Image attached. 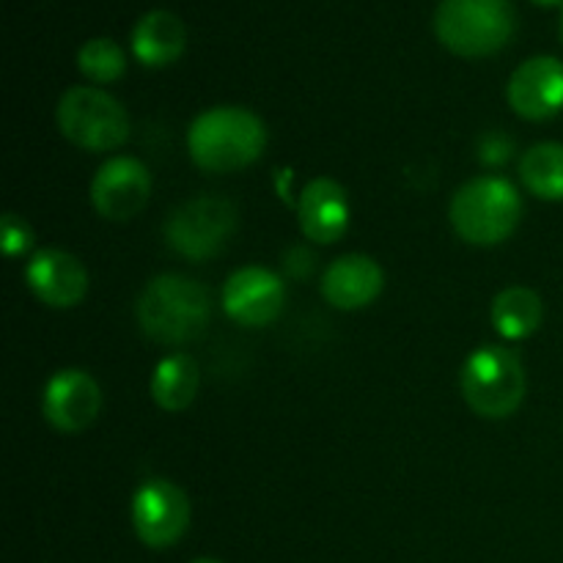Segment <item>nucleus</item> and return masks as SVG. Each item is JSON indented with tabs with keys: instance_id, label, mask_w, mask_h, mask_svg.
Listing matches in <instances>:
<instances>
[{
	"instance_id": "nucleus-25",
	"label": "nucleus",
	"mask_w": 563,
	"mask_h": 563,
	"mask_svg": "<svg viewBox=\"0 0 563 563\" xmlns=\"http://www.w3.org/2000/svg\"><path fill=\"white\" fill-rule=\"evenodd\" d=\"M561 38H563V9H561Z\"/></svg>"
},
{
	"instance_id": "nucleus-2",
	"label": "nucleus",
	"mask_w": 563,
	"mask_h": 563,
	"mask_svg": "<svg viewBox=\"0 0 563 563\" xmlns=\"http://www.w3.org/2000/svg\"><path fill=\"white\" fill-rule=\"evenodd\" d=\"M212 295L185 275H157L137 297V324L157 344H187L209 328Z\"/></svg>"
},
{
	"instance_id": "nucleus-20",
	"label": "nucleus",
	"mask_w": 563,
	"mask_h": 563,
	"mask_svg": "<svg viewBox=\"0 0 563 563\" xmlns=\"http://www.w3.org/2000/svg\"><path fill=\"white\" fill-rule=\"evenodd\" d=\"M77 69L91 82H113L124 75L126 55L113 38H91L77 53Z\"/></svg>"
},
{
	"instance_id": "nucleus-22",
	"label": "nucleus",
	"mask_w": 563,
	"mask_h": 563,
	"mask_svg": "<svg viewBox=\"0 0 563 563\" xmlns=\"http://www.w3.org/2000/svg\"><path fill=\"white\" fill-rule=\"evenodd\" d=\"M511 154V141H504L500 135H489L482 141V159L487 163H504Z\"/></svg>"
},
{
	"instance_id": "nucleus-17",
	"label": "nucleus",
	"mask_w": 563,
	"mask_h": 563,
	"mask_svg": "<svg viewBox=\"0 0 563 563\" xmlns=\"http://www.w3.org/2000/svg\"><path fill=\"white\" fill-rule=\"evenodd\" d=\"M198 383H201V372L198 363L185 352H174L165 355L163 361L154 366L152 372V399L157 401L163 410L181 412L192 405L198 394Z\"/></svg>"
},
{
	"instance_id": "nucleus-16",
	"label": "nucleus",
	"mask_w": 563,
	"mask_h": 563,
	"mask_svg": "<svg viewBox=\"0 0 563 563\" xmlns=\"http://www.w3.org/2000/svg\"><path fill=\"white\" fill-rule=\"evenodd\" d=\"M187 44L185 22L174 11L154 9L132 27V53L143 66H168L181 58Z\"/></svg>"
},
{
	"instance_id": "nucleus-1",
	"label": "nucleus",
	"mask_w": 563,
	"mask_h": 563,
	"mask_svg": "<svg viewBox=\"0 0 563 563\" xmlns=\"http://www.w3.org/2000/svg\"><path fill=\"white\" fill-rule=\"evenodd\" d=\"M267 146V126L253 110L220 104L198 115L187 132L192 163L209 174L247 168Z\"/></svg>"
},
{
	"instance_id": "nucleus-9",
	"label": "nucleus",
	"mask_w": 563,
	"mask_h": 563,
	"mask_svg": "<svg viewBox=\"0 0 563 563\" xmlns=\"http://www.w3.org/2000/svg\"><path fill=\"white\" fill-rule=\"evenodd\" d=\"M152 196V174L135 157H110L91 181V203L104 220H132Z\"/></svg>"
},
{
	"instance_id": "nucleus-14",
	"label": "nucleus",
	"mask_w": 563,
	"mask_h": 563,
	"mask_svg": "<svg viewBox=\"0 0 563 563\" xmlns=\"http://www.w3.org/2000/svg\"><path fill=\"white\" fill-rule=\"evenodd\" d=\"M297 220H300V231L311 242H319V245L339 242L352 220L350 196L335 179L319 176L302 190L297 201Z\"/></svg>"
},
{
	"instance_id": "nucleus-4",
	"label": "nucleus",
	"mask_w": 563,
	"mask_h": 563,
	"mask_svg": "<svg viewBox=\"0 0 563 563\" xmlns=\"http://www.w3.org/2000/svg\"><path fill=\"white\" fill-rule=\"evenodd\" d=\"M517 14L511 0H440L434 33L454 55L482 58L511 42Z\"/></svg>"
},
{
	"instance_id": "nucleus-12",
	"label": "nucleus",
	"mask_w": 563,
	"mask_h": 563,
	"mask_svg": "<svg viewBox=\"0 0 563 563\" xmlns=\"http://www.w3.org/2000/svg\"><path fill=\"white\" fill-rule=\"evenodd\" d=\"M506 97L517 115L544 121L563 108V64L553 55H537L520 64L506 86Z\"/></svg>"
},
{
	"instance_id": "nucleus-15",
	"label": "nucleus",
	"mask_w": 563,
	"mask_h": 563,
	"mask_svg": "<svg viewBox=\"0 0 563 563\" xmlns=\"http://www.w3.org/2000/svg\"><path fill=\"white\" fill-rule=\"evenodd\" d=\"M383 269L374 258L363 253L341 256L324 269L322 295L339 311H361L368 302H374L383 291Z\"/></svg>"
},
{
	"instance_id": "nucleus-3",
	"label": "nucleus",
	"mask_w": 563,
	"mask_h": 563,
	"mask_svg": "<svg viewBox=\"0 0 563 563\" xmlns=\"http://www.w3.org/2000/svg\"><path fill=\"white\" fill-rule=\"evenodd\" d=\"M522 198L504 176H476L451 198V225L465 242L493 247L515 234Z\"/></svg>"
},
{
	"instance_id": "nucleus-18",
	"label": "nucleus",
	"mask_w": 563,
	"mask_h": 563,
	"mask_svg": "<svg viewBox=\"0 0 563 563\" xmlns=\"http://www.w3.org/2000/svg\"><path fill=\"white\" fill-rule=\"evenodd\" d=\"M542 300L528 286H511L493 300V324L506 341H522L542 324Z\"/></svg>"
},
{
	"instance_id": "nucleus-5",
	"label": "nucleus",
	"mask_w": 563,
	"mask_h": 563,
	"mask_svg": "<svg viewBox=\"0 0 563 563\" xmlns=\"http://www.w3.org/2000/svg\"><path fill=\"white\" fill-rule=\"evenodd\" d=\"M462 396L482 418H509L526 399V368L517 352L500 344L478 346L460 374Z\"/></svg>"
},
{
	"instance_id": "nucleus-10",
	"label": "nucleus",
	"mask_w": 563,
	"mask_h": 563,
	"mask_svg": "<svg viewBox=\"0 0 563 563\" xmlns=\"http://www.w3.org/2000/svg\"><path fill=\"white\" fill-rule=\"evenodd\" d=\"M223 311L242 328H264L275 322L286 306V286L280 275L264 267H242L225 280Z\"/></svg>"
},
{
	"instance_id": "nucleus-19",
	"label": "nucleus",
	"mask_w": 563,
	"mask_h": 563,
	"mask_svg": "<svg viewBox=\"0 0 563 563\" xmlns=\"http://www.w3.org/2000/svg\"><path fill=\"white\" fill-rule=\"evenodd\" d=\"M520 179L542 201H563V143H537L520 159Z\"/></svg>"
},
{
	"instance_id": "nucleus-6",
	"label": "nucleus",
	"mask_w": 563,
	"mask_h": 563,
	"mask_svg": "<svg viewBox=\"0 0 563 563\" xmlns=\"http://www.w3.org/2000/svg\"><path fill=\"white\" fill-rule=\"evenodd\" d=\"M60 135L86 152H113L130 137V115L124 104L93 86H75L58 99Z\"/></svg>"
},
{
	"instance_id": "nucleus-13",
	"label": "nucleus",
	"mask_w": 563,
	"mask_h": 563,
	"mask_svg": "<svg viewBox=\"0 0 563 563\" xmlns=\"http://www.w3.org/2000/svg\"><path fill=\"white\" fill-rule=\"evenodd\" d=\"M25 280L33 295L49 308H75L88 291V273L71 253L47 247L27 262Z\"/></svg>"
},
{
	"instance_id": "nucleus-8",
	"label": "nucleus",
	"mask_w": 563,
	"mask_h": 563,
	"mask_svg": "<svg viewBox=\"0 0 563 563\" xmlns=\"http://www.w3.org/2000/svg\"><path fill=\"white\" fill-rule=\"evenodd\" d=\"M132 528L146 548L165 550L185 537L190 526V500L168 478H148L132 495Z\"/></svg>"
},
{
	"instance_id": "nucleus-7",
	"label": "nucleus",
	"mask_w": 563,
	"mask_h": 563,
	"mask_svg": "<svg viewBox=\"0 0 563 563\" xmlns=\"http://www.w3.org/2000/svg\"><path fill=\"white\" fill-rule=\"evenodd\" d=\"M236 231V207L220 196L190 198L165 220V242L190 262L218 256Z\"/></svg>"
},
{
	"instance_id": "nucleus-24",
	"label": "nucleus",
	"mask_w": 563,
	"mask_h": 563,
	"mask_svg": "<svg viewBox=\"0 0 563 563\" xmlns=\"http://www.w3.org/2000/svg\"><path fill=\"white\" fill-rule=\"evenodd\" d=\"M196 563H220V561H212V559H201V561H196Z\"/></svg>"
},
{
	"instance_id": "nucleus-21",
	"label": "nucleus",
	"mask_w": 563,
	"mask_h": 563,
	"mask_svg": "<svg viewBox=\"0 0 563 563\" xmlns=\"http://www.w3.org/2000/svg\"><path fill=\"white\" fill-rule=\"evenodd\" d=\"M0 225H3V251L5 256H22V253H27L33 247V229L27 225L25 218H20V214L14 212H5L3 220H0Z\"/></svg>"
},
{
	"instance_id": "nucleus-11",
	"label": "nucleus",
	"mask_w": 563,
	"mask_h": 563,
	"mask_svg": "<svg viewBox=\"0 0 563 563\" xmlns=\"http://www.w3.org/2000/svg\"><path fill=\"white\" fill-rule=\"evenodd\" d=\"M102 410V390L82 368H60L47 379L42 412L58 432L75 434L91 427Z\"/></svg>"
},
{
	"instance_id": "nucleus-23",
	"label": "nucleus",
	"mask_w": 563,
	"mask_h": 563,
	"mask_svg": "<svg viewBox=\"0 0 563 563\" xmlns=\"http://www.w3.org/2000/svg\"><path fill=\"white\" fill-rule=\"evenodd\" d=\"M539 5H563V0H533Z\"/></svg>"
}]
</instances>
